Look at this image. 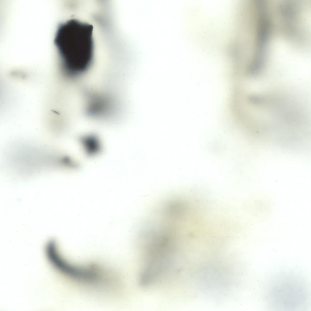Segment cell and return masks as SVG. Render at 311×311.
<instances>
[{
  "label": "cell",
  "instance_id": "cell-1",
  "mask_svg": "<svg viewBox=\"0 0 311 311\" xmlns=\"http://www.w3.org/2000/svg\"><path fill=\"white\" fill-rule=\"evenodd\" d=\"M93 28L91 24L74 19L59 25L54 43L66 76L79 77L90 67L94 56Z\"/></svg>",
  "mask_w": 311,
  "mask_h": 311
},
{
  "label": "cell",
  "instance_id": "cell-2",
  "mask_svg": "<svg viewBox=\"0 0 311 311\" xmlns=\"http://www.w3.org/2000/svg\"><path fill=\"white\" fill-rule=\"evenodd\" d=\"M115 106L112 99L104 94L91 92L87 97V112L94 118H105L111 115L114 111Z\"/></svg>",
  "mask_w": 311,
  "mask_h": 311
},
{
  "label": "cell",
  "instance_id": "cell-3",
  "mask_svg": "<svg viewBox=\"0 0 311 311\" xmlns=\"http://www.w3.org/2000/svg\"><path fill=\"white\" fill-rule=\"evenodd\" d=\"M276 74H277V73H276ZM271 75H272V74H271ZM268 75H267V76H268Z\"/></svg>",
  "mask_w": 311,
  "mask_h": 311
}]
</instances>
